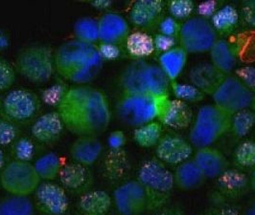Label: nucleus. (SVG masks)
I'll return each instance as SVG.
<instances>
[{"instance_id":"obj_1","label":"nucleus","mask_w":255,"mask_h":215,"mask_svg":"<svg viewBox=\"0 0 255 215\" xmlns=\"http://www.w3.org/2000/svg\"><path fill=\"white\" fill-rule=\"evenodd\" d=\"M56 107L65 129L77 137H98L111 124L108 97L102 90L88 84L67 87Z\"/></svg>"},{"instance_id":"obj_2","label":"nucleus","mask_w":255,"mask_h":215,"mask_svg":"<svg viewBox=\"0 0 255 215\" xmlns=\"http://www.w3.org/2000/svg\"><path fill=\"white\" fill-rule=\"evenodd\" d=\"M103 62L96 46L76 39L65 42L54 53L57 73L76 85L93 80L101 71Z\"/></svg>"},{"instance_id":"obj_3","label":"nucleus","mask_w":255,"mask_h":215,"mask_svg":"<svg viewBox=\"0 0 255 215\" xmlns=\"http://www.w3.org/2000/svg\"><path fill=\"white\" fill-rule=\"evenodd\" d=\"M170 80L159 65L143 60L135 61L124 69L120 76L123 93L150 96H169Z\"/></svg>"},{"instance_id":"obj_4","label":"nucleus","mask_w":255,"mask_h":215,"mask_svg":"<svg viewBox=\"0 0 255 215\" xmlns=\"http://www.w3.org/2000/svg\"><path fill=\"white\" fill-rule=\"evenodd\" d=\"M169 96H150L123 93L117 103V114L128 127H139L158 120Z\"/></svg>"},{"instance_id":"obj_5","label":"nucleus","mask_w":255,"mask_h":215,"mask_svg":"<svg viewBox=\"0 0 255 215\" xmlns=\"http://www.w3.org/2000/svg\"><path fill=\"white\" fill-rule=\"evenodd\" d=\"M137 181L146 192L147 211L162 208L175 187L174 174L157 158L150 159L142 164L137 173Z\"/></svg>"},{"instance_id":"obj_6","label":"nucleus","mask_w":255,"mask_h":215,"mask_svg":"<svg viewBox=\"0 0 255 215\" xmlns=\"http://www.w3.org/2000/svg\"><path fill=\"white\" fill-rule=\"evenodd\" d=\"M231 116L215 104L202 106L194 120L189 143L197 149L211 146L230 131Z\"/></svg>"},{"instance_id":"obj_7","label":"nucleus","mask_w":255,"mask_h":215,"mask_svg":"<svg viewBox=\"0 0 255 215\" xmlns=\"http://www.w3.org/2000/svg\"><path fill=\"white\" fill-rule=\"evenodd\" d=\"M16 71L34 83H45L51 78L54 53L46 45H31L19 52L15 61Z\"/></svg>"},{"instance_id":"obj_8","label":"nucleus","mask_w":255,"mask_h":215,"mask_svg":"<svg viewBox=\"0 0 255 215\" xmlns=\"http://www.w3.org/2000/svg\"><path fill=\"white\" fill-rule=\"evenodd\" d=\"M214 104L232 115L246 109L255 111V94L235 76H227L212 95Z\"/></svg>"},{"instance_id":"obj_9","label":"nucleus","mask_w":255,"mask_h":215,"mask_svg":"<svg viewBox=\"0 0 255 215\" xmlns=\"http://www.w3.org/2000/svg\"><path fill=\"white\" fill-rule=\"evenodd\" d=\"M40 181L30 162L13 160L0 172V185L10 195L29 196L38 189Z\"/></svg>"},{"instance_id":"obj_10","label":"nucleus","mask_w":255,"mask_h":215,"mask_svg":"<svg viewBox=\"0 0 255 215\" xmlns=\"http://www.w3.org/2000/svg\"><path fill=\"white\" fill-rule=\"evenodd\" d=\"M179 39V46L188 54H201L211 50L218 34L209 20L194 16L181 24Z\"/></svg>"},{"instance_id":"obj_11","label":"nucleus","mask_w":255,"mask_h":215,"mask_svg":"<svg viewBox=\"0 0 255 215\" xmlns=\"http://www.w3.org/2000/svg\"><path fill=\"white\" fill-rule=\"evenodd\" d=\"M40 107L41 102L38 95L28 89H15L9 92L1 102L2 117L16 126L32 122Z\"/></svg>"},{"instance_id":"obj_12","label":"nucleus","mask_w":255,"mask_h":215,"mask_svg":"<svg viewBox=\"0 0 255 215\" xmlns=\"http://www.w3.org/2000/svg\"><path fill=\"white\" fill-rule=\"evenodd\" d=\"M114 200L120 215H141L148 209L146 192L137 180L120 185L114 192Z\"/></svg>"},{"instance_id":"obj_13","label":"nucleus","mask_w":255,"mask_h":215,"mask_svg":"<svg viewBox=\"0 0 255 215\" xmlns=\"http://www.w3.org/2000/svg\"><path fill=\"white\" fill-rule=\"evenodd\" d=\"M34 194L35 207L44 215H64L68 210L66 191L60 185L52 182L40 183Z\"/></svg>"},{"instance_id":"obj_14","label":"nucleus","mask_w":255,"mask_h":215,"mask_svg":"<svg viewBox=\"0 0 255 215\" xmlns=\"http://www.w3.org/2000/svg\"><path fill=\"white\" fill-rule=\"evenodd\" d=\"M193 153L191 143L178 135L167 134L155 146L156 158L163 164L179 165L189 160Z\"/></svg>"},{"instance_id":"obj_15","label":"nucleus","mask_w":255,"mask_h":215,"mask_svg":"<svg viewBox=\"0 0 255 215\" xmlns=\"http://www.w3.org/2000/svg\"><path fill=\"white\" fill-rule=\"evenodd\" d=\"M59 178L65 191L83 195L91 190L94 176L90 166L71 163L62 167Z\"/></svg>"},{"instance_id":"obj_16","label":"nucleus","mask_w":255,"mask_h":215,"mask_svg":"<svg viewBox=\"0 0 255 215\" xmlns=\"http://www.w3.org/2000/svg\"><path fill=\"white\" fill-rule=\"evenodd\" d=\"M163 8L161 0L136 1L129 12L130 21L142 30H152L159 24Z\"/></svg>"},{"instance_id":"obj_17","label":"nucleus","mask_w":255,"mask_h":215,"mask_svg":"<svg viewBox=\"0 0 255 215\" xmlns=\"http://www.w3.org/2000/svg\"><path fill=\"white\" fill-rule=\"evenodd\" d=\"M65 129L64 123L57 111L39 116L31 127L34 139L42 144H53L61 139Z\"/></svg>"},{"instance_id":"obj_18","label":"nucleus","mask_w":255,"mask_h":215,"mask_svg":"<svg viewBox=\"0 0 255 215\" xmlns=\"http://www.w3.org/2000/svg\"><path fill=\"white\" fill-rule=\"evenodd\" d=\"M99 41L103 43L119 45L125 43L129 33L127 20L119 13L103 14L98 20Z\"/></svg>"},{"instance_id":"obj_19","label":"nucleus","mask_w":255,"mask_h":215,"mask_svg":"<svg viewBox=\"0 0 255 215\" xmlns=\"http://www.w3.org/2000/svg\"><path fill=\"white\" fill-rule=\"evenodd\" d=\"M193 160L206 179H216L230 168V162L224 153L213 146L199 148Z\"/></svg>"},{"instance_id":"obj_20","label":"nucleus","mask_w":255,"mask_h":215,"mask_svg":"<svg viewBox=\"0 0 255 215\" xmlns=\"http://www.w3.org/2000/svg\"><path fill=\"white\" fill-rule=\"evenodd\" d=\"M191 84L204 95H213L227 75L212 64H201L193 67L189 73Z\"/></svg>"},{"instance_id":"obj_21","label":"nucleus","mask_w":255,"mask_h":215,"mask_svg":"<svg viewBox=\"0 0 255 215\" xmlns=\"http://www.w3.org/2000/svg\"><path fill=\"white\" fill-rule=\"evenodd\" d=\"M103 144L96 136H80L70 146V156L74 163L91 166L101 156Z\"/></svg>"},{"instance_id":"obj_22","label":"nucleus","mask_w":255,"mask_h":215,"mask_svg":"<svg viewBox=\"0 0 255 215\" xmlns=\"http://www.w3.org/2000/svg\"><path fill=\"white\" fill-rule=\"evenodd\" d=\"M216 179L218 191L230 199L241 198L251 187L249 178L238 169L229 168Z\"/></svg>"},{"instance_id":"obj_23","label":"nucleus","mask_w":255,"mask_h":215,"mask_svg":"<svg viewBox=\"0 0 255 215\" xmlns=\"http://www.w3.org/2000/svg\"><path fill=\"white\" fill-rule=\"evenodd\" d=\"M160 124L174 129H183L193 122V113L188 103L179 100H169L158 118Z\"/></svg>"},{"instance_id":"obj_24","label":"nucleus","mask_w":255,"mask_h":215,"mask_svg":"<svg viewBox=\"0 0 255 215\" xmlns=\"http://www.w3.org/2000/svg\"><path fill=\"white\" fill-rule=\"evenodd\" d=\"M211 64L227 76L234 70L237 64L236 47L226 39H218L209 51Z\"/></svg>"},{"instance_id":"obj_25","label":"nucleus","mask_w":255,"mask_h":215,"mask_svg":"<svg viewBox=\"0 0 255 215\" xmlns=\"http://www.w3.org/2000/svg\"><path fill=\"white\" fill-rule=\"evenodd\" d=\"M206 178L194 160H187L179 164L174 173L175 186L182 190L200 188Z\"/></svg>"},{"instance_id":"obj_26","label":"nucleus","mask_w":255,"mask_h":215,"mask_svg":"<svg viewBox=\"0 0 255 215\" xmlns=\"http://www.w3.org/2000/svg\"><path fill=\"white\" fill-rule=\"evenodd\" d=\"M104 174L110 181L118 182L126 177L130 170L127 152L122 149H110L104 159Z\"/></svg>"},{"instance_id":"obj_27","label":"nucleus","mask_w":255,"mask_h":215,"mask_svg":"<svg viewBox=\"0 0 255 215\" xmlns=\"http://www.w3.org/2000/svg\"><path fill=\"white\" fill-rule=\"evenodd\" d=\"M113 200L104 190H90L81 195L79 210L84 215H107Z\"/></svg>"},{"instance_id":"obj_28","label":"nucleus","mask_w":255,"mask_h":215,"mask_svg":"<svg viewBox=\"0 0 255 215\" xmlns=\"http://www.w3.org/2000/svg\"><path fill=\"white\" fill-rule=\"evenodd\" d=\"M187 58L188 53L180 46H176L171 50L160 54L158 58L159 67L170 82L176 81L180 76L187 63Z\"/></svg>"},{"instance_id":"obj_29","label":"nucleus","mask_w":255,"mask_h":215,"mask_svg":"<svg viewBox=\"0 0 255 215\" xmlns=\"http://www.w3.org/2000/svg\"><path fill=\"white\" fill-rule=\"evenodd\" d=\"M125 45L129 57L135 61L143 60L155 51L153 38L143 31L130 33L125 41Z\"/></svg>"},{"instance_id":"obj_30","label":"nucleus","mask_w":255,"mask_h":215,"mask_svg":"<svg viewBox=\"0 0 255 215\" xmlns=\"http://www.w3.org/2000/svg\"><path fill=\"white\" fill-rule=\"evenodd\" d=\"M211 24L218 36H227L231 34L239 23V13L231 5H225L218 9L217 12L211 17Z\"/></svg>"},{"instance_id":"obj_31","label":"nucleus","mask_w":255,"mask_h":215,"mask_svg":"<svg viewBox=\"0 0 255 215\" xmlns=\"http://www.w3.org/2000/svg\"><path fill=\"white\" fill-rule=\"evenodd\" d=\"M35 209L29 196L9 195L0 200V215H35Z\"/></svg>"},{"instance_id":"obj_32","label":"nucleus","mask_w":255,"mask_h":215,"mask_svg":"<svg viewBox=\"0 0 255 215\" xmlns=\"http://www.w3.org/2000/svg\"><path fill=\"white\" fill-rule=\"evenodd\" d=\"M162 137V126L158 122H151L149 124L136 127L133 132L134 142L144 148L156 146Z\"/></svg>"},{"instance_id":"obj_33","label":"nucleus","mask_w":255,"mask_h":215,"mask_svg":"<svg viewBox=\"0 0 255 215\" xmlns=\"http://www.w3.org/2000/svg\"><path fill=\"white\" fill-rule=\"evenodd\" d=\"M34 166L40 180L45 182H51L54 179L59 177L63 167L60 157L53 152L39 157L34 164Z\"/></svg>"},{"instance_id":"obj_34","label":"nucleus","mask_w":255,"mask_h":215,"mask_svg":"<svg viewBox=\"0 0 255 215\" xmlns=\"http://www.w3.org/2000/svg\"><path fill=\"white\" fill-rule=\"evenodd\" d=\"M74 35L76 40L94 45L99 41L98 20L90 17L79 19L74 26Z\"/></svg>"},{"instance_id":"obj_35","label":"nucleus","mask_w":255,"mask_h":215,"mask_svg":"<svg viewBox=\"0 0 255 215\" xmlns=\"http://www.w3.org/2000/svg\"><path fill=\"white\" fill-rule=\"evenodd\" d=\"M255 126V110L246 109L231 116L230 132L237 138L247 136Z\"/></svg>"},{"instance_id":"obj_36","label":"nucleus","mask_w":255,"mask_h":215,"mask_svg":"<svg viewBox=\"0 0 255 215\" xmlns=\"http://www.w3.org/2000/svg\"><path fill=\"white\" fill-rule=\"evenodd\" d=\"M235 165L241 168H255V143L245 141L234 151Z\"/></svg>"},{"instance_id":"obj_37","label":"nucleus","mask_w":255,"mask_h":215,"mask_svg":"<svg viewBox=\"0 0 255 215\" xmlns=\"http://www.w3.org/2000/svg\"><path fill=\"white\" fill-rule=\"evenodd\" d=\"M170 89L172 90L177 100L184 101L186 103L199 102L204 100L205 96L200 89L197 88L193 84L179 83L177 81H173L170 84Z\"/></svg>"},{"instance_id":"obj_38","label":"nucleus","mask_w":255,"mask_h":215,"mask_svg":"<svg viewBox=\"0 0 255 215\" xmlns=\"http://www.w3.org/2000/svg\"><path fill=\"white\" fill-rule=\"evenodd\" d=\"M167 7L170 16L179 21L189 18L194 12L195 4L192 0H171L168 2Z\"/></svg>"},{"instance_id":"obj_39","label":"nucleus","mask_w":255,"mask_h":215,"mask_svg":"<svg viewBox=\"0 0 255 215\" xmlns=\"http://www.w3.org/2000/svg\"><path fill=\"white\" fill-rule=\"evenodd\" d=\"M12 152L15 160L30 162L35 153V145L31 140L26 137L18 138L13 143Z\"/></svg>"},{"instance_id":"obj_40","label":"nucleus","mask_w":255,"mask_h":215,"mask_svg":"<svg viewBox=\"0 0 255 215\" xmlns=\"http://www.w3.org/2000/svg\"><path fill=\"white\" fill-rule=\"evenodd\" d=\"M19 128L4 117H0V146L9 145L18 139Z\"/></svg>"},{"instance_id":"obj_41","label":"nucleus","mask_w":255,"mask_h":215,"mask_svg":"<svg viewBox=\"0 0 255 215\" xmlns=\"http://www.w3.org/2000/svg\"><path fill=\"white\" fill-rule=\"evenodd\" d=\"M15 70L6 60L0 59V92L11 88L15 82Z\"/></svg>"},{"instance_id":"obj_42","label":"nucleus","mask_w":255,"mask_h":215,"mask_svg":"<svg viewBox=\"0 0 255 215\" xmlns=\"http://www.w3.org/2000/svg\"><path fill=\"white\" fill-rule=\"evenodd\" d=\"M181 24L172 16H166L162 18L158 24L159 34L168 36L171 38H179Z\"/></svg>"},{"instance_id":"obj_43","label":"nucleus","mask_w":255,"mask_h":215,"mask_svg":"<svg viewBox=\"0 0 255 215\" xmlns=\"http://www.w3.org/2000/svg\"><path fill=\"white\" fill-rule=\"evenodd\" d=\"M235 76H237L248 88L255 94V66H245L236 70Z\"/></svg>"},{"instance_id":"obj_44","label":"nucleus","mask_w":255,"mask_h":215,"mask_svg":"<svg viewBox=\"0 0 255 215\" xmlns=\"http://www.w3.org/2000/svg\"><path fill=\"white\" fill-rule=\"evenodd\" d=\"M153 45L154 50L162 54L177 46V38H171L158 33L153 37Z\"/></svg>"},{"instance_id":"obj_45","label":"nucleus","mask_w":255,"mask_h":215,"mask_svg":"<svg viewBox=\"0 0 255 215\" xmlns=\"http://www.w3.org/2000/svg\"><path fill=\"white\" fill-rule=\"evenodd\" d=\"M98 52L102 58L103 61H114L120 57L121 50L118 47V45L115 44H109V43H103L100 42L99 46L97 47Z\"/></svg>"},{"instance_id":"obj_46","label":"nucleus","mask_w":255,"mask_h":215,"mask_svg":"<svg viewBox=\"0 0 255 215\" xmlns=\"http://www.w3.org/2000/svg\"><path fill=\"white\" fill-rule=\"evenodd\" d=\"M127 137L125 133L121 130H115L113 131L109 138H108V144L110 146V149H122L124 145L126 144Z\"/></svg>"},{"instance_id":"obj_47","label":"nucleus","mask_w":255,"mask_h":215,"mask_svg":"<svg viewBox=\"0 0 255 215\" xmlns=\"http://www.w3.org/2000/svg\"><path fill=\"white\" fill-rule=\"evenodd\" d=\"M242 15L245 22L255 29V0L246 1L243 4Z\"/></svg>"},{"instance_id":"obj_48","label":"nucleus","mask_w":255,"mask_h":215,"mask_svg":"<svg viewBox=\"0 0 255 215\" xmlns=\"http://www.w3.org/2000/svg\"><path fill=\"white\" fill-rule=\"evenodd\" d=\"M218 3L216 1H205L199 6V13L200 16L208 20V18L211 19V17L214 15V13L218 11Z\"/></svg>"},{"instance_id":"obj_49","label":"nucleus","mask_w":255,"mask_h":215,"mask_svg":"<svg viewBox=\"0 0 255 215\" xmlns=\"http://www.w3.org/2000/svg\"><path fill=\"white\" fill-rule=\"evenodd\" d=\"M208 215H242L236 209L232 207H221L216 209Z\"/></svg>"},{"instance_id":"obj_50","label":"nucleus","mask_w":255,"mask_h":215,"mask_svg":"<svg viewBox=\"0 0 255 215\" xmlns=\"http://www.w3.org/2000/svg\"><path fill=\"white\" fill-rule=\"evenodd\" d=\"M91 5L98 10H106L109 7H111L112 2L108 1V0H95L91 3Z\"/></svg>"},{"instance_id":"obj_51","label":"nucleus","mask_w":255,"mask_h":215,"mask_svg":"<svg viewBox=\"0 0 255 215\" xmlns=\"http://www.w3.org/2000/svg\"><path fill=\"white\" fill-rule=\"evenodd\" d=\"M7 46H8V38L2 32H0V50L6 48Z\"/></svg>"},{"instance_id":"obj_52","label":"nucleus","mask_w":255,"mask_h":215,"mask_svg":"<svg viewBox=\"0 0 255 215\" xmlns=\"http://www.w3.org/2000/svg\"><path fill=\"white\" fill-rule=\"evenodd\" d=\"M244 215H255V199L249 205Z\"/></svg>"},{"instance_id":"obj_53","label":"nucleus","mask_w":255,"mask_h":215,"mask_svg":"<svg viewBox=\"0 0 255 215\" xmlns=\"http://www.w3.org/2000/svg\"><path fill=\"white\" fill-rule=\"evenodd\" d=\"M6 158H5V155L3 151L1 150L0 148V172L3 170V168L6 166Z\"/></svg>"},{"instance_id":"obj_54","label":"nucleus","mask_w":255,"mask_h":215,"mask_svg":"<svg viewBox=\"0 0 255 215\" xmlns=\"http://www.w3.org/2000/svg\"><path fill=\"white\" fill-rule=\"evenodd\" d=\"M250 186H251V188L255 192V168L254 169V171H253V174L251 176V179H250Z\"/></svg>"},{"instance_id":"obj_55","label":"nucleus","mask_w":255,"mask_h":215,"mask_svg":"<svg viewBox=\"0 0 255 215\" xmlns=\"http://www.w3.org/2000/svg\"><path fill=\"white\" fill-rule=\"evenodd\" d=\"M155 215H181L178 212H173V211H164L161 213H158Z\"/></svg>"}]
</instances>
